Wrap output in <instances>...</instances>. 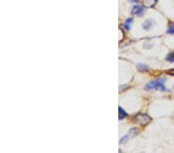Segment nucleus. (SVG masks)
Masks as SVG:
<instances>
[{
    "mask_svg": "<svg viewBox=\"0 0 174 153\" xmlns=\"http://www.w3.org/2000/svg\"><path fill=\"white\" fill-rule=\"evenodd\" d=\"M129 2L131 3H138L139 2V0H129Z\"/></svg>",
    "mask_w": 174,
    "mask_h": 153,
    "instance_id": "obj_14",
    "label": "nucleus"
},
{
    "mask_svg": "<svg viewBox=\"0 0 174 153\" xmlns=\"http://www.w3.org/2000/svg\"><path fill=\"white\" fill-rule=\"evenodd\" d=\"M138 70L139 71H147L148 69H149V67L147 65H145V64H142V63H139V65L137 66Z\"/></svg>",
    "mask_w": 174,
    "mask_h": 153,
    "instance_id": "obj_8",
    "label": "nucleus"
},
{
    "mask_svg": "<svg viewBox=\"0 0 174 153\" xmlns=\"http://www.w3.org/2000/svg\"><path fill=\"white\" fill-rule=\"evenodd\" d=\"M166 81V79H159L156 80H152L148 83L146 84L145 88L147 90H159L161 91H166L167 88L165 87L164 82Z\"/></svg>",
    "mask_w": 174,
    "mask_h": 153,
    "instance_id": "obj_1",
    "label": "nucleus"
},
{
    "mask_svg": "<svg viewBox=\"0 0 174 153\" xmlns=\"http://www.w3.org/2000/svg\"><path fill=\"white\" fill-rule=\"evenodd\" d=\"M167 33L169 34H174V24L171 25L169 27V29H167Z\"/></svg>",
    "mask_w": 174,
    "mask_h": 153,
    "instance_id": "obj_11",
    "label": "nucleus"
},
{
    "mask_svg": "<svg viewBox=\"0 0 174 153\" xmlns=\"http://www.w3.org/2000/svg\"><path fill=\"white\" fill-rule=\"evenodd\" d=\"M152 118L150 116H148L145 114H138L134 116L133 118V122L135 124H139L140 126H146L150 122Z\"/></svg>",
    "mask_w": 174,
    "mask_h": 153,
    "instance_id": "obj_2",
    "label": "nucleus"
},
{
    "mask_svg": "<svg viewBox=\"0 0 174 153\" xmlns=\"http://www.w3.org/2000/svg\"><path fill=\"white\" fill-rule=\"evenodd\" d=\"M133 18H129V19H128V20H126V21H125V28L127 29V30H128V29H130V25H131V23L133 22Z\"/></svg>",
    "mask_w": 174,
    "mask_h": 153,
    "instance_id": "obj_10",
    "label": "nucleus"
},
{
    "mask_svg": "<svg viewBox=\"0 0 174 153\" xmlns=\"http://www.w3.org/2000/svg\"><path fill=\"white\" fill-rule=\"evenodd\" d=\"M128 135H126V136H124L122 139L120 140V143H125V142H126L128 140Z\"/></svg>",
    "mask_w": 174,
    "mask_h": 153,
    "instance_id": "obj_12",
    "label": "nucleus"
},
{
    "mask_svg": "<svg viewBox=\"0 0 174 153\" xmlns=\"http://www.w3.org/2000/svg\"><path fill=\"white\" fill-rule=\"evenodd\" d=\"M144 13V9L142 6L139 5H135L133 8V10L131 11L132 15H138V16H142Z\"/></svg>",
    "mask_w": 174,
    "mask_h": 153,
    "instance_id": "obj_3",
    "label": "nucleus"
},
{
    "mask_svg": "<svg viewBox=\"0 0 174 153\" xmlns=\"http://www.w3.org/2000/svg\"><path fill=\"white\" fill-rule=\"evenodd\" d=\"M167 73H169L170 75H173L174 76V69H172V70H169V71H167Z\"/></svg>",
    "mask_w": 174,
    "mask_h": 153,
    "instance_id": "obj_13",
    "label": "nucleus"
},
{
    "mask_svg": "<svg viewBox=\"0 0 174 153\" xmlns=\"http://www.w3.org/2000/svg\"><path fill=\"white\" fill-rule=\"evenodd\" d=\"M153 24H154V21L153 20H148L143 23L142 27H143V29H145V30H148V29H150L153 26Z\"/></svg>",
    "mask_w": 174,
    "mask_h": 153,
    "instance_id": "obj_5",
    "label": "nucleus"
},
{
    "mask_svg": "<svg viewBox=\"0 0 174 153\" xmlns=\"http://www.w3.org/2000/svg\"><path fill=\"white\" fill-rule=\"evenodd\" d=\"M166 61L171 62V63L174 62V51L167 54V57H166Z\"/></svg>",
    "mask_w": 174,
    "mask_h": 153,
    "instance_id": "obj_7",
    "label": "nucleus"
},
{
    "mask_svg": "<svg viewBox=\"0 0 174 153\" xmlns=\"http://www.w3.org/2000/svg\"><path fill=\"white\" fill-rule=\"evenodd\" d=\"M118 113H119V116H118L119 120H122L123 118H125V117L128 116L127 113H126L121 107H118Z\"/></svg>",
    "mask_w": 174,
    "mask_h": 153,
    "instance_id": "obj_6",
    "label": "nucleus"
},
{
    "mask_svg": "<svg viewBox=\"0 0 174 153\" xmlns=\"http://www.w3.org/2000/svg\"><path fill=\"white\" fill-rule=\"evenodd\" d=\"M139 133V131L138 129H136V128H133V129H131L129 131V134L131 135L132 137H135V136L138 135Z\"/></svg>",
    "mask_w": 174,
    "mask_h": 153,
    "instance_id": "obj_9",
    "label": "nucleus"
},
{
    "mask_svg": "<svg viewBox=\"0 0 174 153\" xmlns=\"http://www.w3.org/2000/svg\"><path fill=\"white\" fill-rule=\"evenodd\" d=\"M173 88H174V86H173Z\"/></svg>",
    "mask_w": 174,
    "mask_h": 153,
    "instance_id": "obj_15",
    "label": "nucleus"
},
{
    "mask_svg": "<svg viewBox=\"0 0 174 153\" xmlns=\"http://www.w3.org/2000/svg\"><path fill=\"white\" fill-rule=\"evenodd\" d=\"M143 5L146 8L153 7L157 3V0H142Z\"/></svg>",
    "mask_w": 174,
    "mask_h": 153,
    "instance_id": "obj_4",
    "label": "nucleus"
}]
</instances>
